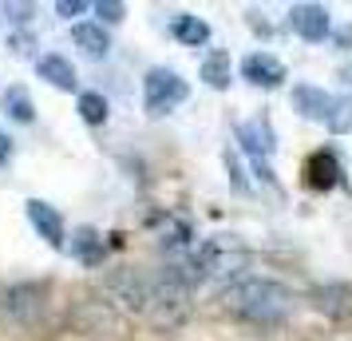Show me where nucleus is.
<instances>
[{"mask_svg":"<svg viewBox=\"0 0 352 341\" xmlns=\"http://www.w3.org/2000/svg\"><path fill=\"white\" fill-rule=\"evenodd\" d=\"M222 306L254 325H281L293 309V298L270 278H234L222 290Z\"/></svg>","mask_w":352,"mask_h":341,"instance_id":"f257e3e1","label":"nucleus"},{"mask_svg":"<svg viewBox=\"0 0 352 341\" xmlns=\"http://www.w3.org/2000/svg\"><path fill=\"white\" fill-rule=\"evenodd\" d=\"M186 99V80L170 68H151L143 80V103L146 115H166Z\"/></svg>","mask_w":352,"mask_h":341,"instance_id":"f03ea898","label":"nucleus"},{"mask_svg":"<svg viewBox=\"0 0 352 341\" xmlns=\"http://www.w3.org/2000/svg\"><path fill=\"white\" fill-rule=\"evenodd\" d=\"M238 143H241V151L254 159V167H257V175L265 183H273V171H270V155L277 151V143H273V131H270V123L261 119V123H241L238 127Z\"/></svg>","mask_w":352,"mask_h":341,"instance_id":"7ed1b4c3","label":"nucleus"},{"mask_svg":"<svg viewBox=\"0 0 352 341\" xmlns=\"http://www.w3.org/2000/svg\"><path fill=\"white\" fill-rule=\"evenodd\" d=\"M289 28L309 44H320L333 32V20H329V8H320V4H293L289 8Z\"/></svg>","mask_w":352,"mask_h":341,"instance_id":"20e7f679","label":"nucleus"},{"mask_svg":"<svg viewBox=\"0 0 352 341\" xmlns=\"http://www.w3.org/2000/svg\"><path fill=\"white\" fill-rule=\"evenodd\" d=\"M44 306V298L36 286H16V290H8L0 298V318H8V322H32L36 313Z\"/></svg>","mask_w":352,"mask_h":341,"instance_id":"39448f33","label":"nucleus"},{"mask_svg":"<svg viewBox=\"0 0 352 341\" xmlns=\"http://www.w3.org/2000/svg\"><path fill=\"white\" fill-rule=\"evenodd\" d=\"M241 76L257 87H277V83L285 80V64L270 56V52H254V56H245L241 60Z\"/></svg>","mask_w":352,"mask_h":341,"instance_id":"423d86ee","label":"nucleus"},{"mask_svg":"<svg viewBox=\"0 0 352 341\" xmlns=\"http://www.w3.org/2000/svg\"><path fill=\"white\" fill-rule=\"evenodd\" d=\"M305 183L313 191H333L340 183V163H336L333 151H313L309 163H305Z\"/></svg>","mask_w":352,"mask_h":341,"instance_id":"0eeeda50","label":"nucleus"},{"mask_svg":"<svg viewBox=\"0 0 352 341\" xmlns=\"http://www.w3.org/2000/svg\"><path fill=\"white\" fill-rule=\"evenodd\" d=\"M28 223H32L36 230H40V238L48 246H64V218L56 214V207H48V203H40V198H32L28 203Z\"/></svg>","mask_w":352,"mask_h":341,"instance_id":"6e6552de","label":"nucleus"},{"mask_svg":"<svg viewBox=\"0 0 352 341\" xmlns=\"http://www.w3.org/2000/svg\"><path fill=\"white\" fill-rule=\"evenodd\" d=\"M72 254L83 266H103V234L96 227H80L72 234Z\"/></svg>","mask_w":352,"mask_h":341,"instance_id":"1a4fd4ad","label":"nucleus"},{"mask_svg":"<svg viewBox=\"0 0 352 341\" xmlns=\"http://www.w3.org/2000/svg\"><path fill=\"white\" fill-rule=\"evenodd\" d=\"M36 72H40V80H48L60 92H72L76 87V68L67 64L64 56H40L36 60Z\"/></svg>","mask_w":352,"mask_h":341,"instance_id":"9d476101","label":"nucleus"},{"mask_svg":"<svg viewBox=\"0 0 352 341\" xmlns=\"http://www.w3.org/2000/svg\"><path fill=\"white\" fill-rule=\"evenodd\" d=\"M72 40H76L87 56H96V60L111 52V40L103 32V24H76V28H72Z\"/></svg>","mask_w":352,"mask_h":341,"instance_id":"9b49d317","label":"nucleus"},{"mask_svg":"<svg viewBox=\"0 0 352 341\" xmlns=\"http://www.w3.org/2000/svg\"><path fill=\"white\" fill-rule=\"evenodd\" d=\"M293 103H297V112H301L305 119H324V107H329V92H320V87H309V83H301V87H293Z\"/></svg>","mask_w":352,"mask_h":341,"instance_id":"f8f14e48","label":"nucleus"},{"mask_svg":"<svg viewBox=\"0 0 352 341\" xmlns=\"http://www.w3.org/2000/svg\"><path fill=\"white\" fill-rule=\"evenodd\" d=\"M324 127L333 135H344L352 127V96H329V107H324Z\"/></svg>","mask_w":352,"mask_h":341,"instance_id":"ddd939ff","label":"nucleus"},{"mask_svg":"<svg viewBox=\"0 0 352 341\" xmlns=\"http://www.w3.org/2000/svg\"><path fill=\"white\" fill-rule=\"evenodd\" d=\"M170 32H175V40H182V44H190V48H198V44H206L210 40V24L198 17H175V24H170Z\"/></svg>","mask_w":352,"mask_h":341,"instance_id":"4468645a","label":"nucleus"},{"mask_svg":"<svg viewBox=\"0 0 352 341\" xmlns=\"http://www.w3.org/2000/svg\"><path fill=\"white\" fill-rule=\"evenodd\" d=\"M0 107H4V115H12L16 123H32L36 119V107H32V99H28L24 87H8V92L0 96Z\"/></svg>","mask_w":352,"mask_h":341,"instance_id":"2eb2a0df","label":"nucleus"},{"mask_svg":"<svg viewBox=\"0 0 352 341\" xmlns=\"http://www.w3.org/2000/svg\"><path fill=\"white\" fill-rule=\"evenodd\" d=\"M317 306L324 309V313H333V318L352 313V286H329V290H320Z\"/></svg>","mask_w":352,"mask_h":341,"instance_id":"dca6fc26","label":"nucleus"},{"mask_svg":"<svg viewBox=\"0 0 352 341\" xmlns=\"http://www.w3.org/2000/svg\"><path fill=\"white\" fill-rule=\"evenodd\" d=\"M202 80L210 87H226L230 83V56L226 52H210L206 60H202Z\"/></svg>","mask_w":352,"mask_h":341,"instance_id":"f3484780","label":"nucleus"},{"mask_svg":"<svg viewBox=\"0 0 352 341\" xmlns=\"http://www.w3.org/2000/svg\"><path fill=\"white\" fill-rule=\"evenodd\" d=\"M107 99L99 96V92H83L80 96V115H83V123H91V127H99V123H107Z\"/></svg>","mask_w":352,"mask_h":341,"instance_id":"a211bd4d","label":"nucleus"},{"mask_svg":"<svg viewBox=\"0 0 352 341\" xmlns=\"http://www.w3.org/2000/svg\"><path fill=\"white\" fill-rule=\"evenodd\" d=\"M96 12L107 20V24H119V20H123V4H119V0H99Z\"/></svg>","mask_w":352,"mask_h":341,"instance_id":"6ab92c4d","label":"nucleus"},{"mask_svg":"<svg viewBox=\"0 0 352 341\" xmlns=\"http://www.w3.org/2000/svg\"><path fill=\"white\" fill-rule=\"evenodd\" d=\"M226 171H230V179H234V187H238V191H250V183H245V175H241L238 155H234V151H226Z\"/></svg>","mask_w":352,"mask_h":341,"instance_id":"aec40b11","label":"nucleus"},{"mask_svg":"<svg viewBox=\"0 0 352 341\" xmlns=\"http://www.w3.org/2000/svg\"><path fill=\"white\" fill-rule=\"evenodd\" d=\"M83 8H87V4H83V0H60V4H56V12H60V17H80Z\"/></svg>","mask_w":352,"mask_h":341,"instance_id":"412c9836","label":"nucleus"},{"mask_svg":"<svg viewBox=\"0 0 352 341\" xmlns=\"http://www.w3.org/2000/svg\"><path fill=\"white\" fill-rule=\"evenodd\" d=\"M8 159H12V139L0 135V163H8Z\"/></svg>","mask_w":352,"mask_h":341,"instance_id":"4be33fe9","label":"nucleus"}]
</instances>
